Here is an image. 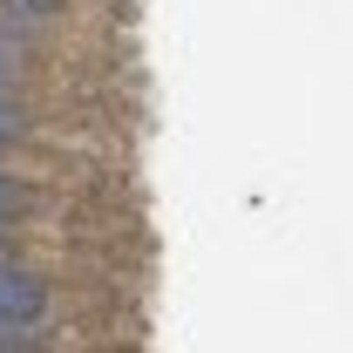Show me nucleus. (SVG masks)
Here are the masks:
<instances>
[{"mask_svg": "<svg viewBox=\"0 0 353 353\" xmlns=\"http://www.w3.org/2000/svg\"><path fill=\"white\" fill-rule=\"evenodd\" d=\"M54 312H61V285L41 265H0V326H54Z\"/></svg>", "mask_w": 353, "mask_h": 353, "instance_id": "f257e3e1", "label": "nucleus"}, {"mask_svg": "<svg viewBox=\"0 0 353 353\" xmlns=\"http://www.w3.org/2000/svg\"><path fill=\"white\" fill-rule=\"evenodd\" d=\"M0 143H7V150H41L48 143L41 116L28 109V95H0Z\"/></svg>", "mask_w": 353, "mask_h": 353, "instance_id": "f03ea898", "label": "nucleus"}, {"mask_svg": "<svg viewBox=\"0 0 353 353\" xmlns=\"http://www.w3.org/2000/svg\"><path fill=\"white\" fill-rule=\"evenodd\" d=\"M28 82H34V54L0 41V95H28Z\"/></svg>", "mask_w": 353, "mask_h": 353, "instance_id": "20e7f679", "label": "nucleus"}, {"mask_svg": "<svg viewBox=\"0 0 353 353\" xmlns=\"http://www.w3.org/2000/svg\"><path fill=\"white\" fill-rule=\"evenodd\" d=\"M41 211V183H21V176H0V231H21V224Z\"/></svg>", "mask_w": 353, "mask_h": 353, "instance_id": "7ed1b4c3", "label": "nucleus"}]
</instances>
